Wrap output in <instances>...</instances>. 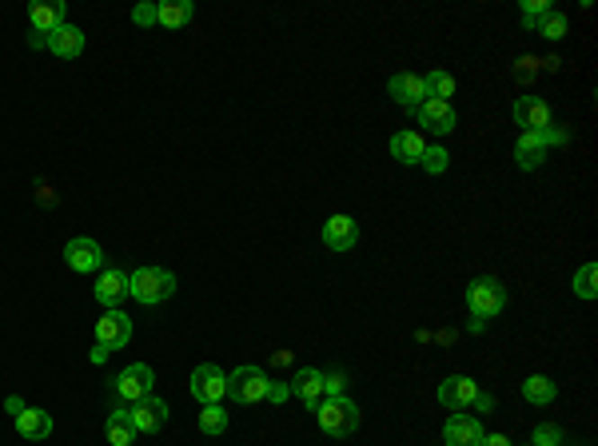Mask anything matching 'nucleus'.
Returning a JSON list of instances; mask_svg holds the SVG:
<instances>
[{
  "instance_id": "nucleus-1",
  "label": "nucleus",
  "mask_w": 598,
  "mask_h": 446,
  "mask_svg": "<svg viewBox=\"0 0 598 446\" xmlns=\"http://www.w3.org/2000/svg\"><path fill=\"white\" fill-rule=\"evenodd\" d=\"M128 295L144 307H156V303L176 295V275L160 272V267H136V272L128 275Z\"/></svg>"
},
{
  "instance_id": "nucleus-2",
  "label": "nucleus",
  "mask_w": 598,
  "mask_h": 446,
  "mask_svg": "<svg viewBox=\"0 0 598 446\" xmlns=\"http://www.w3.org/2000/svg\"><path fill=\"white\" fill-rule=\"evenodd\" d=\"M316 418H319V431L331 434V439H352L359 431V406L347 395L324 398V403L316 406Z\"/></svg>"
},
{
  "instance_id": "nucleus-3",
  "label": "nucleus",
  "mask_w": 598,
  "mask_h": 446,
  "mask_svg": "<svg viewBox=\"0 0 598 446\" xmlns=\"http://www.w3.org/2000/svg\"><path fill=\"white\" fill-rule=\"evenodd\" d=\"M467 311L475 319H495V315L507 311V287L495 275H478L467 283Z\"/></svg>"
},
{
  "instance_id": "nucleus-4",
  "label": "nucleus",
  "mask_w": 598,
  "mask_h": 446,
  "mask_svg": "<svg viewBox=\"0 0 598 446\" xmlns=\"http://www.w3.org/2000/svg\"><path fill=\"white\" fill-rule=\"evenodd\" d=\"M268 387H272V379L263 375L260 367H236L232 375H228V395H232L236 403H263V398H268Z\"/></svg>"
},
{
  "instance_id": "nucleus-5",
  "label": "nucleus",
  "mask_w": 598,
  "mask_h": 446,
  "mask_svg": "<svg viewBox=\"0 0 598 446\" xmlns=\"http://www.w3.org/2000/svg\"><path fill=\"white\" fill-rule=\"evenodd\" d=\"M224 395H228V375L216 367V362H200V367L192 370V398H200L204 406H211Z\"/></svg>"
},
{
  "instance_id": "nucleus-6",
  "label": "nucleus",
  "mask_w": 598,
  "mask_h": 446,
  "mask_svg": "<svg viewBox=\"0 0 598 446\" xmlns=\"http://www.w3.org/2000/svg\"><path fill=\"white\" fill-rule=\"evenodd\" d=\"M128 339H132V319L120 307H108L96 319V343L108 351H120V347H128Z\"/></svg>"
},
{
  "instance_id": "nucleus-7",
  "label": "nucleus",
  "mask_w": 598,
  "mask_h": 446,
  "mask_svg": "<svg viewBox=\"0 0 598 446\" xmlns=\"http://www.w3.org/2000/svg\"><path fill=\"white\" fill-rule=\"evenodd\" d=\"M152 383H156V375H152L148 362H132V367H124L116 375V395L124 398V403H140V398L152 395Z\"/></svg>"
},
{
  "instance_id": "nucleus-8",
  "label": "nucleus",
  "mask_w": 598,
  "mask_h": 446,
  "mask_svg": "<svg viewBox=\"0 0 598 446\" xmlns=\"http://www.w3.org/2000/svg\"><path fill=\"white\" fill-rule=\"evenodd\" d=\"M64 263H68L72 272L88 275V272H96V267L104 263V251H100L96 239L76 236V239H68V244H64Z\"/></svg>"
},
{
  "instance_id": "nucleus-9",
  "label": "nucleus",
  "mask_w": 598,
  "mask_h": 446,
  "mask_svg": "<svg viewBox=\"0 0 598 446\" xmlns=\"http://www.w3.org/2000/svg\"><path fill=\"white\" fill-rule=\"evenodd\" d=\"M475 395H478V383L467 375H451L447 383H439V403H443L447 411H471Z\"/></svg>"
},
{
  "instance_id": "nucleus-10",
  "label": "nucleus",
  "mask_w": 598,
  "mask_h": 446,
  "mask_svg": "<svg viewBox=\"0 0 598 446\" xmlns=\"http://www.w3.org/2000/svg\"><path fill=\"white\" fill-rule=\"evenodd\" d=\"M511 112H514V124H519L522 132H542V128L550 124V104L542 96H519Z\"/></svg>"
},
{
  "instance_id": "nucleus-11",
  "label": "nucleus",
  "mask_w": 598,
  "mask_h": 446,
  "mask_svg": "<svg viewBox=\"0 0 598 446\" xmlns=\"http://www.w3.org/2000/svg\"><path fill=\"white\" fill-rule=\"evenodd\" d=\"M483 423L475 415H451L443 426V442L447 446H478L483 442Z\"/></svg>"
},
{
  "instance_id": "nucleus-12",
  "label": "nucleus",
  "mask_w": 598,
  "mask_h": 446,
  "mask_svg": "<svg viewBox=\"0 0 598 446\" xmlns=\"http://www.w3.org/2000/svg\"><path fill=\"white\" fill-rule=\"evenodd\" d=\"M388 92L395 96V104H403L407 112H415L423 100H431L427 96V84H423V76H415V72H399V76H391Z\"/></svg>"
},
{
  "instance_id": "nucleus-13",
  "label": "nucleus",
  "mask_w": 598,
  "mask_h": 446,
  "mask_svg": "<svg viewBox=\"0 0 598 446\" xmlns=\"http://www.w3.org/2000/svg\"><path fill=\"white\" fill-rule=\"evenodd\" d=\"M415 116H419V124L435 136L455 132V108H451L447 100H423V104L415 108Z\"/></svg>"
},
{
  "instance_id": "nucleus-14",
  "label": "nucleus",
  "mask_w": 598,
  "mask_h": 446,
  "mask_svg": "<svg viewBox=\"0 0 598 446\" xmlns=\"http://www.w3.org/2000/svg\"><path fill=\"white\" fill-rule=\"evenodd\" d=\"M132 423H136V431L140 434H156L164 423H168V403L164 398H140V403H132Z\"/></svg>"
},
{
  "instance_id": "nucleus-15",
  "label": "nucleus",
  "mask_w": 598,
  "mask_h": 446,
  "mask_svg": "<svg viewBox=\"0 0 598 446\" xmlns=\"http://www.w3.org/2000/svg\"><path fill=\"white\" fill-rule=\"evenodd\" d=\"M288 387H291V395H299V398H303V406H308L311 415H316V406L324 403V375H319L316 367H303V370H296Z\"/></svg>"
},
{
  "instance_id": "nucleus-16",
  "label": "nucleus",
  "mask_w": 598,
  "mask_h": 446,
  "mask_svg": "<svg viewBox=\"0 0 598 446\" xmlns=\"http://www.w3.org/2000/svg\"><path fill=\"white\" fill-rule=\"evenodd\" d=\"M29 21H32V32L49 36L52 28L68 24V8L60 0H36V4H29Z\"/></svg>"
},
{
  "instance_id": "nucleus-17",
  "label": "nucleus",
  "mask_w": 598,
  "mask_h": 446,
  "mask_svg": "<svg viewBox=\"0 0 598 446\" xmlns=\"http://www.w3.org/2000/svg\"><path fill=\"white\" fill-rule=\"evenodd\" d=\"M324 244L331 251H352L359 244V223L352 216H331L324 223Z\"/></svg>"
},
{
  "instance_id": "nucleus-18",
  "label": "nucleus",
  "mask_w": 598,
  "mask_h": 446,
  "mask_svg": "<svg viewBox=\"0 0 598 446\" xmlns=\"http://www.w3.org/2000/svg\"><path fill=\"white\" fill-rule=\"evenodd\" d=\"M49 52L60 56V60H76L80 52H85V32H80L76 24H60L49 32Z\"/></svg>"
},
{
  "instance_id": "nucleus-19",
  "label": "nucleus",
  "mask_w": 598,
  "mask_h": 446,
  "mask_svg": "<svg viewBox=\"0 0 598 446\" xmlns=\"http://www.w3.org/2000/svg\"><path fill=\"white\" fill-rule=\"evenodd\" d=\"M16 431H21V439L29 442H40L52 434V415L40 411V406H24L21 415H16Z\"/></svg>"
},
{
  "instance_id": "nucleus-20",
  "label": "nucleus",
  "mask_w": 598,
  "mask_h": 446,
  "mask_svg": "<svg viewBox=\"0 0 598 446\" xmlns=\"http://www.w3.org/2000/svg\"><path fill=\"white\" fill-rule=\"evenodd\" d=\"M128 295V272H120V267H108V272H100L96 279V299L104 307H116L120 299Z\"/></svg>"
},
{
  "instance_id": "nucleus-21",
  "label": "nucleus",
  "mask_w": 598,
  "mask_h": 446,
  "mask_svg": "<svg viewBox=\"0 0 598 446\" xmlns=\"http://www.w3.org/2000/svg\"><path fill=\"white\" fill-rule=\"evenodd\" d=\"M104 434H108V442L112 446H132L136 442V423H132V411L128 406H116L112 415H108V423H104Z\"/></svg>"
},
{
  "instance_id": "nucleus-22",
  "label": "nucleus",
  "mask_w": 598,
  "mask_h": 446,
  "mask_svg": "<svg viewBox=\"0 0 598 446\" xmlns=\"http://www.w3.org/2000/svg\"><path fill=\"white\" fill-rule=\"evenodd\" d=\"M423 152H427V139H423L415 128H407V132H395L391 136V156L399 164H419Z\"/></svg>"
},
{
  "instance_id": "nucleus-23",
  "label": "nucleus",
  "mask_w": 598,
  "mask_h": 446,
  "mask_svg": "<svg viewBox=\"0 0 598 446\" xmlns=\"http://www.w3.org/2000/svg\"><path fill=\"white\" fill-rule=\"evenodd\" d=\"M542 156H547L542 136L539 132H522L519 144H514V160H519L522 172H535V167H542Z\"/></svg>"
},
{
  "instance_id": "nucleus-24",
  "label": "nucleus",
  "mask_w": 598,
  "mask_h": 446,
  "mask_svg": "<svg viewBox=\"0 0 598 446\" xmlns=\"http://www.w3.org/2000/svg\"><path fill=\"white\" fill-rule=\"evenodd\" d=\"M192 16H196L192 0H164V4H156V24L160 28H183L192 24Z\"/></svg>"
},
{
  "instance_id": "nucleus-25",
  "label": "nucleus",
  "mask_w": 598,
  "mask_h": 446,
  "mask_svg": "<svg viewBox=\"0 0 598 446\" xmlns=\"http://www.w3.org/2000/svg\"><path fill=\"white\" fill-rule=\"evenodd\" d=\"M522 398H527L531 406H547V403H555V398H558V387L550 383L547 375H531L527 383H522Z\"/></svg>"
},
{
  "instance_id": "nucleus-26",
  "label": "nucleus",
  "mask_w": 598,
  "mask_h": 446,
  "mask_svg": "<svg viewBox=\"0 0 598 446\" xmlns=\"http://www.w3.org/2000/svg\"><path fill=\"white\" fill-rule=\"evenodd\" d=\"M423 84H427L431 100H447V104H451V96H455V76H447L443 68H431L427 76H423Z\"/></svg>"
},
{
  "instance_id": "nucleus-27",
  "label": "nucleus",
  "mask_w": 598,
  "mask_h": 446,
  "mask_svg": "<svg viewBox=\"0 0 598 446\" xmlns=\"http://www.w3.org/2000/svg\"><path fill=\"white\" fill-rule=\"evenodd\" d=\"M550 13H555V4H550V0H522V28H531V32H535L539 21H542V16H550Z\"/></svg>"
},
{
  "instance_id": "nucleus-28",
  "label": "nucleus",
  "mask_w": 598,
  "mask_h": 446,
  "mask_svg": "<svg viewBox=\"0 0 598 446\" xmlns=\"http://www.w3.org/2000/svg\"><path fill=\"white\" fill-rule=\"evenodd\" d=\"M594 279H598V267H594V263H583V267H578V275H575V295H578V299H594V295H598Z\"/></svg>"
},
{
  "instance_id": "nucleus-29",
  "label": "nucleus",
  "mask_w": 598,
  "mask_h": 446,
  "mask_svg": "<svg viewBox=\"0 0 598 446\" xmlns=\"http://www.w3.org/2000/svg\"><path fill=\"white\" fill-rule=\"evenodd\" d=\"M200 431L204 434H224L228 431V415L219 411V403H211V406L200 411Z\"/></svg>"
},
{
  "instance_id": "nucleus-30",
  "label": "nucleus",
  "mask_w": 598,
  "mask_h": 446,
  "mask_svg": "<svg viewBox=\"0 0 598 446\" xmlns=\"http://www.w3.org/2000/svg\"><path fill=\"white\" fill-rule=\"evenodd\" d=\"M535 32H542L547 40H563V36L570 32V21H567L563 13H550V16H542V21H539Z\"/></svg>"
},
{
  "instance_id": "nucleus-31",
  "label": "nucleus",
  "mask_w": 598,
  "mask_h": 446,
  "mask_svg": "<svg viewBox=\"0 0 598 446\" xmlns=\"http://www.w3.org/2000/svg\"><path fill=\"white\" fill-rule=\"evenodd\" d=\"M531 446H567V439L558 426L542 423V426H535V434H531Z\"/></svg>"
},
{
  "instance_id": "nucleus-32",
  "label": "nucleus",
  "mask_w": 598,
  "mask_h": 446,
  "mask_svg": "<svg viewBox=\"0 0 598 446\" xmlns=\"http://www.w3.org/2000/svg\"><path fill=\"white\" fill-rule=\"evenodd\" d=\"M419 164L427 167L431 175H439V172H447L451 156H447V147H427V152H423V160H419Z\"/></svg>"
},
{
  "instance_id": "nucleus-33",
  "label": "nucleus",
  "mask_w": 598,
  "mask_h": 446,
  "mask_svg": "<svg viewBox=\"0 0 598 446\" xmlns=\"http://www.w3.org/2000/svg\"><path fill=\"white\" fill-rule=\"evenodd\" d=\"M539 136H542V144H547V147H550V144H567V139H570V128H567V124H555V120H550V124L542 128Z\"/></svg>"
},
{
  "instance_id": "nucleus-34",
  "label": "nucleus",
  "mask_w": 598,
  "mask_h": 446,
  "mask_svg": "<svg viewBox=\"0 0 598 446\" xmlns=\"http://www.w3.org/2000/svg\"><path fill=\"white\" fill-rule=\"evenodd\" d=\"M132 24L156 28V4H136V8H132Z\"/></svg>"
},
{
  "instance_id": "nucleus-35",
  "label": "nucleus",
  "mask_w": 598,
  "mask_h": 446,
  "mask_svg": "<svg viewBox=\"0 0 598 446\" xmlns=\"http://www.w3.org/2000/svg\"><path fill=\"white\" fill-rule=\"evenodd\" d=\"M539 64L542 60H535V56H527V60H519V68H514V80H522V84H527L531 76H535V72H539Z\"/></svg>"
},
{
  "instance_id": "nucleus-36",
  "label": "nucleus",
  "mask_w": 598,
  "mask_h": 446,
  "mask_svg": "<svg viewBox=\"0 0 598 446\" xmlns=\"http://www.w3.org/2000/svg\"><path fill=\"white\" fill-rule=\"evenodd\" d=\"M344 387H347V379H344V375H324V395H327V398L344 395Z\"/></svg>"
},
{
  "instance_id": "nucleus-37",
  "label": "nucleus",
  "mask_w": 598,
  "mask_h": 446,
  "mask_svg": "<svg viewBox=\"0 0 598 446\" xmlns=\"http://www.w3.org/2000/svg\"><path fill=\"white\" fill-rule=\"evenodd\" d=\"M288 395H291L288 383H272L268 387V403H288Z\"/></svg>"
},
{
  "instance_id": "nucleus-38",
  "label": "nucleus",
  "mask_w": 598,
  "mask_h": 446,
  "mask_svg": "<svg viewBox=\"0 0 598 446\" xmlns=\"http://www.w3.org/2000/svg\"><path fill=\"white\" fill-rule=\"evenodd\" d=\"M478 446H514V442L507 439V434H483V442H478Z\"/></svg>"
},
{
  "instance_id": "nucleus-39",
  "label": "nucleus",
  "mask_w": 598,
  "mask_h": 446,
  "mask_svg": "<svg viewBox=\"0 0 598 446\" xmlns=\"http://www.w3.org/2000/svg\"><path fill=\"white\" fill-rule=\"evenodd\" d=\"M471 406H475V411H491L495 398H491V395H475V403H471Z\"/></svg>"
},
{
  "instance_id": "nucleus-40",
  "label": "nucleus",
  "mask_w": 598,
  "mask_h": 446,
  "mask_svg": "<svg viewBox=\"0 0 598 446\" xmlns=\"http://www.w3.org/2000/svg\"><path fill=\"white\" fill-rule=\"evenodd\" d=\"M108 355H112V351H108V347H100V343H96V347L88 351V359H92V362H104Z\"/></svg>"
},
{
  "instance_id": "nucleus-41",
  "label": "nucleus",
  "mask_w": 598,
  "mask_h": 446,
  "mask_svg": "<svg viewBox=\"0 0 598 446\" xmlns=\"http://www.w3.org/2000/svg\"><path fill=\"white\" fill-rule=\"evenodd\" d=\"M4 406H8V411H13V415H21V411H24V403H21V398H16V395H8V398H4Z\"/></svg>"
}]
</instances>
